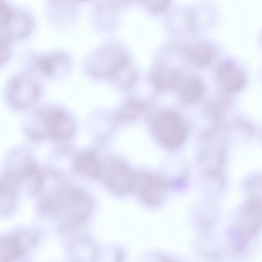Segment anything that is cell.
I'll list each match as a JSON object with an SVG mask.
<instances>
[{"label":"cell","mask_w":262,"mask_h":262,"mask_svg":"<svg viewBox=\"0 0 262 262\" xmlns=\"http://www.w3.org/2000/svg\"><path fill=\"white\" fill-rule=\"evenodd\" d=\"M218 80L222 87L229 92L240 90L246 82V74L240 67L231 61L221 62L217 68Z\"/></svg>","instance_id":"obj_7"},{"label":"cell","mask_w":262,"mask_h":262,"mask_svg":"<svg viewBox=\"0 0 262 262\" xmlns=\"http://www.w3.org/2000/svg\"><path fill=\"white\" fill-rule=\"evenodd\" d=\"M153 129L158 140L168 147H177L185 140L186 129L183 121L172 111L160 112L153 121Z\"/></svg>","instance_id":"obj_3"},{"label":"cell","mask_w":262,"mask_h":262,"mask_svg":"<svg viewBox=\"0 0 262 262\" xmlns=\"http://www.w3.org/2000/svg\"><path fill=\"white\" fill-rule=\"evenodd\" d=\"M43 126L31 135L34 139L51 137L57 140L70 138L74 131V123L71 116L62 108L54 107L38 114Z\"/></svg>","instance_id":"obj_2"},{"label":"cell","mask_w":262,"mask_h":262,"mask_svg":"<svg viewBox=\"0 0 262 262\" xmlns=\"http://www.w3.org/2000/svg\"><path fill=\"white\" fill-rule=\"evenodd\" d=\"M75 169L80 174L95 179L101 173L102 164L97 155L88 151L77 155L74 161Z\"/></svg>","instance_id":"obj_11"},{"label":"cell","mask_w":262,"mask_h":262,"mask_svg":"<svg viewBox=\"0 0 262 262\" xmlns=\"http://www.w3.org/2000/svg\"><path fill=\"white\" fill-rule=\"evenodd\" d=\"M103 181L105 186L116 194L129 192L135 184V178L130 168L119 159H109L102 164Z\"/></svg>","instance_id":"obj_4"},{"label":"cell","mask_w":262,"mask_h":262,"mask_svg":"<svg viewBox=\"0 0 262 262\" xmlns=\"http://www.w3.org/2000/svg\"><path fill=\"white\" fill-rule=\"evenodd\" d=\"M41 93L40 85L27 75L17 76L10 82L7 91L9 104L17 109H24L33 104Z\"/></svg>","instance_id":"obj_5"},{"label":"cell","mask_w":262,"mask_h":262,"mask_svg":"<svg viewBox=\"0 0 262 262\" xmlns=\"http://www.w3.org/2000/svg\"><path fill=\"white\" fill-rule=\"evenodd\" d=\"M161 262H178L176 260L168 257H164L162 258Z\"/></svg>","instance_id":"obj_20"},{"label":"cell","mask_w":262,"mask_h":262,"mask_svg":"<svg viewBox=\"0 0 262 262\" xmlns=\"http://www.w3.org/2000/svg\"><path fill=\"white\" fill-rule=\"evenodd\" d=\"M138 193L145 203L155 205L160 202L163 188L159 180L148 173L142 174L138 179Z\"/></svg>","instance_id":"obj_8"},{"label":"cell","mask_w":262,"mask_h":262,"mask_svg":"<svg viewBox=\"0 0 262 262\" xmlns=\"http://www.w3.org/2000/svg\"><path fill=\"white\" fill-rule=\"evenodd\" d=\"M143 107V102L139 100H129L120 109L118 118L123 121L132 120L139 115Z\"/></svg>","instance_id":"obj_17"},{"label":"cell","mask_w":262,"mask_h":262,"mask_svg":"<svg viewBox=\"0 0 262 262\" xmlns=\"http://www.w3.org/2000/svg\"><path fill=\"white\" fill-rule=\"evenodd\" d=\"M34 237L29 233L13 234L0 239V262H14L31 245Z\"/></svg>","instance_id":"obj_6"},{"label":"cell","mask_w":262,"mask_h":262,"mask_svg":"<svg viewBox=\"0 0 262 262\" xmlns=\"http://www.w3.org/2000/svg\"><path fill=\"white\" fill-rule=\"evenodd\" d=\"M205 91L204 83L200 79L191 76L184 78L178 87V94L180 99L188 103L197 101Z\"/></svg>","instance_id":"obj_14"},{"label":"cell","mask_w":262,"mask_h":262,"mask_svg":"<svg viewBox=\"0 0 262 262\" xmlns=\"http://www.w3.org/2000/svg\"><path fill=\"white\" fill-rule=\"evenodd\" d=\"M178 78V73L176 70L165 66L156 68L152 75L155 86L160 90H167L174 86Z\"/></svg>","instance_id":"obj_15"},{"label":"cell","mask_w":262,"mask_h":262,"mask_svg":"<svg viewBox=\"0 0 262 262\" xmlns=\"http://www.w3.org/2000/svg\"><path fill=\"white\" fill-rule=\"evenodd\" d=\"M16 188L6 179L0 181V212L8 213L15 203Z\"/></svg>","instance_id":"obj_16"},{"label":"cell","mask_w":262,"mask_h":262,"mask_svg":"<svg viewBox=\"0 0 262 262\" xmlns=\"http://www.w3.org/2000/svg\"><path fill=\"white\" fill-rule=\"evenodd\" d=\"M12 11L13 9L7 3L0 1V34L7 33L6 26L10 19Z\"/></svg>","instance_id":"obj_18"},{"label":"cell","mask_w":262,"mask_h":262,"mask_svg":"<svg viewBox=\"0 0 262 262\" xmlns=\"http://www.w3.org/2000/svg\"><path fill=\"white\" fill-rule=\"evenodd\" d=\"M243 213L237 227L238 237L242 242L254 237L261 226V213L258 206L246 209Z\"/></svg>","instance_id":"obj_10"},{"label":"cell","mask_w":262,"mask_h":262,"mask_svg":"<svg viewBox=\"0 0 262 262\" xmlns=\"http://www.w3.org/2000/svg\"><path fill=\"white\" fill-rule=\"evenodd\" d=\"M169 1H153L146 2V6L152 12L157 13L164 11L168 7Z\"/></svg>","instance_id":"obj_19"},{"label":"cell","mask_w":262,"mask_h":262,"mask_svg":"<svg viewBox=\"0 0 262 262\" xmlns=\"http://www.w3.org/2000/svg\"><path fill=\"white\" fill-rule=\"evenodd\" d=\"M69 60L62 52H56L46 54L37 58L34 62L35 68L46 76H53L57 74L63 67H65Z\"/></svg>","instance_id":"obj_12"},{"label":"cell","mask_w":262,"mask_h":262,"mask_svg":"<svg viewBox=\"0 0 262 262\" xmlns=\"http://www.w3.org/2000/svg\"><path fill=\"white\" fill-rule=\"evenodd\" d=\"M43 211L69 222H79L89 215L92 208L90 196L77 188H67L47 198L41 205Z\"/></svg>","instance_id":"obj_1"},{"label":"cell","mask_w":262,"mask_h":262,"mask_svg":"<svg viewBox=\"0 0 262 262\" xmlns=\"http://www.w3.org/2000/svg\"><path fill=\"white\" fill-rule=\"evenodd\" d=\"M33 28V19L28 13L23 10H13L6 27L10 40L26 38L31 33Z\"/></svg>","instance_id":"obj_9"},{"label":"cell","mask_w":262,"mask_h":262,"mask_svg":"<svg viewBox=\"0 0 262 262\" xmlns=\"http://www.w3.org/2000/svg\"><path fill=\"white\" fill-rule=\"evenodd\" d=\"M187 58L195 65L205 66L211 62L213 56V49L208 42L198 41L187 46L184 50Z\"/></svg>","instance_id":"obj_13"}]
</instances>
